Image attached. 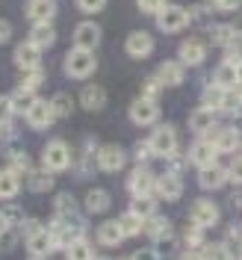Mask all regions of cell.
I'll return each mask as SVG.
<instances>
[{
    "label": "cell",
    "instance_id": "cell-25",
    "mask_svg": "<svg viewBox=\"0 0 242 260\" xmlns=\"http://www.w3.org/2000/svg\"><path fill=\"white\" fill-rule=\"evenodd\" d=\"M225 92H227V89L216 86V83L207 86V89H204V95H201V107H204V110H213V113H216V110H222V107H225Z\"/></svg>",
    "mask_w": 242,
    "mask_h": 260
},
{
    "label": "cell",
    "instance_id": "cell-12",
    "mask_svg": "<svg viewBox=\"0 0 242 260\" xmlns=\"http://www.w3.org/2000/svg\"><path fill=\"white\" fill-rule=\"evenodd\" d=\"M216 157H219V148L213 145L210 139H201V142H195L192 151H189V160H192V166H198V169L216 166Z\"/></svg>",
    "mask_w": 242,
    "mask_h": 260
},
{
    "label": "cell",
    "instance_id": "cell-8",
    "mask_svg": "<svg viewBox=\"0 0 242 260\" xmlns=\"http://www.w3.org/2000/svg\"><path fill=\"white\" fill-rule=\"evenodd\" d=\"M124 162H127L124 148H118V145L97 148V169H100V172H121Z\"/></svg>",
    "mask_w": 242,
    "mask_h": 260
},
{
    "label": "cell",
    "instance_id": "cell-14",
    "mask_svg": "<svg viewBox=\"0 0 242 260\" xmlns=\"http://www.w3.org/2000/svg\"><path fill=\"white\" fill-rule=\"evenodd\" d=\"M178 53H180V62L183 65H201L207 59V45L201 39H186L178 48Z\"/></svg>",
    "mask_w": 242,
    "mask_h": 260
},
{
    "label": "cell",
    "instance_id": "cell-27",
    "mask_svg": "<svg viewBox=\"0 0 242 260\" xmlns=\"http://www.w3.org/2000/svg\"><path fill=\"white\" fill-rule=\"evenodd\" d=\"M130 213H136L139 219H151V216H157V204H154L151 195H133V201H130Z\"/></svg>",
    "mask_w": 242,
    "mask_h": 260
},
{
    "label": "cell",
    "instance_id": "cell-24",
    "mask_svg": "<svg viewBox=\"0 0 242 260\" xmlns=\"http://www.w3.org/2000/svg\"><path fill=\"white\" fill-rule=\"evenodd\" d=\"M189 127L195 130V133H201V136H207L213 127H216V118H213V110H195L192 115H189Z\"/></svg>",
    "mask_w": 242,
    "mask_h": 260
},
{
    "label": "cell",
    "instance_id": "cell-38",
    "mask_svg": "<svg viewBox=\"0 0 242 260\" xmlns=\"http://www.w3.org/2000/svg\"><path fill=\"white\" fill-rule=\"evenodd\" d=\"M12 115H15V104H12V98L0 95V127H3V124H9V121H12Z\"/></svg>",
    "mask_w": 242,
    "mask_h": 260
},
{
    "label": "cell",
    "instance_id": "cell-5",
    "mask_svg": "<svg viewBox=\"0 0 242 260\" xmlns=\"http://www.w3.org/2000/svg\"><path fill=\"white\" fill-rule=\"evenodd\" d=\"M27 248H30L32 257H45L50 248H53V240H50V231H45L36 222H27Z\"/></svg>",
    "mask_w": 242,
    "mask_h": 260
},
{
    "label": "cell",
    "instance_id": "cell-9",
    "mask_svg": "<svg viewBox=\"0 0 242 260\" xmlns=\"http://www.w3.org/2000/svg\"><path fill=\"white\" fill-rule=\"evenodd\" d=\"M204 139H210L213 145L219 148V154H233L236 148H239V130L236 127H213Z\"/></svg>",
    "mask_w": 242,
    "mask_h": 260
},
{
    "label": "cell",
    "instance_id": "cell-32",
    "mask_svg": "<svg viewBox=\"0 0 242 260\" xmlns=\"http://www.w3.org/2000/svg\"><path fill=\"white\" fill-rule=\"evenodd\" d=\"M50 107H53V115H56V118H68V115H71V110H74V104H71V95H65V92L53 95Z\"/></svg>",
    "mask_w": 242,
    "mask_h": 260
},
{
    "label": "cell",
    "instance_id": "cell-4",
    "mask_svg": "<svg viewBox=\"0 0 242 260\" xmlns=\"http://www.w3.org/2000/svg\"><path fill=\"white\" fill-rule=\"evenodd\" d=\"M151 148H154V154H160V157H171L175 151H178V130L171 127V124H160V127L151 133Z\"/></svg>",
    "mask_w": 242,
    "mask_h": 260
},
{
    "label": "cell",
    "instance_id": "cell-47",
    "mask_svg": "<svg viewBox=\"0 0 242 260\" xmlns=\"http://www.w3.org/2000/svg\"><path fill=\"white\" fill-rule=\"evenodd\" d=\"M160 80H157V77H151V80L145 83V98H151V101H154V95H160Z\"/></svg>",
    "mask_w": 242,
    "mask_h": 260
},
{
    "label": "cell",
    "instance_id": "cell-40",
    "mask_svg": "<svg viewBox=\"0 0 242 260\" xmlns=\"http://www.w3.org/2000/svg\"><path fill=\"white\" fill-rule=\"evenodd\" d=\"M201 257L204 260H233L230 257V251H227V245H207Z\"/></svg>",
    "mask_w": 242,
    "mask_h": 260
},
{
    "label": "cell",
    "instance_id": "cell-2",
    "mask_svg": "<svg viewBox=\"0 0 242 260\" xmlns=\"http://www.w3.org/2000/svg\"><path fill=\"white\" fill-rule=\"evenodd\" d=\"M42 166H45V172H50V175L65 172V169L71 166V151H68V145H65L62 139H53V142H48L45 154H42Z\"/></svg>",
    "mask_w": 242,
    "mask_h": 260
},
{
    "label": "cell",
    "instance_id": "cell-15",
    "mask_svg": "<svg viewBox=\"0 0 242 260\" xmlns=\"http://www.w3.org/2000/svg\"><path fill=\"white\" fill-rule=\"evenodd\" d=\"M157 186V180L154 175L148 172L145 166H139V169H133V175L127 178V189L130 195H151V189Z\"/></svg>",
    "mask_w": 242,
    "mask_h": 260
},
{
    "label": "cell",
    "instance_id": "cell-34",
    "mask_svg": "<svg viewBox=\"0 0 242 260\" xmlns=\"http://www.w3.org/2000/svg\"><path fill=\"white\" fill-rule=\"evenodd\" d=\"M68 260H95V251L86 240H77V243L68 248Z\"/></svg>",
    "mask_w": 242,
    "mask_h": 260
},
{
    "label": "cell",
    "instance_id": "cell-19",
    "mask_svg": "<svg viewBox=\"0 0 242 260\" xmlns=\"http://www.w3.org/2000/svg\"><path fill=\"white\" fill-rule=\"evenodd\" d=\"M227 180H230L227 178V169H222V166H207V169L198 172V183L204 189H222Z\"/></svg>",
    "mask_w": 242,
    "mask_h": 260
},
{
    "label": "cell",
    "instance_id": "cell-21",
    "mask_svg": "<svg viewBox=\"0 0 242 260\" xmlns=\"http://www.w3.org/2000/svg\"><path fill=\"white\" fill-rule=\"evenodd\" d=\"M80 104H83V110L97 113V110H103V107H107V95H103V89H100V86H86V89L80 92Z\"/></svg>",
    "mask_w": 242,
    "mask_h": 260
},
{
    "label": "cell",
    "instance_id": "cell-51",
    "mask_svg": "<svg viewBox=\"0 0 242 260\" xmlns=\"http://www.w3.org/2000/svg\"><path fill=\"white\" fill-rule=\"evenodd\" d=\"M12 240H15L12 231H0V251H6V248L12 245Z\"/></svg>",
    "mask_w": 242,
    "mask_h": 260
},
{
    "label": "cell",
    "instance_id": "cell-7",
    "mask_svg": "<svg viewBox=\"0 0 242 260\" xmlns=\"http://www.w3.org/2000/svg\"><path fill=\"white\" fill-rule=\"evenodd\" d=\"M24 115H27V124H30L32 130H48L50 124L56 121L50 101H39V98H36V104H32V107H30Z\"/></svg>",
    "mask_w": 242,
    "mask_h": 260
},
{
    "label": "cell",
    "instance_id": "cell-26",
    "mask_svg": "<svg viewBox=\"0 0 242 260\" xmlns=\"http://www.w3.org/2000/svg\"><path fill=\"white\" fill-rule=\"evenodd\" d=\"M110 204H113V198L107 189H92L86 195V213H103L110 210Z\"/></svg>",
    "mask_w": 242,
    "mask_h": 260
},
{
    "label": "cell",
    "instance_id": "cell-44",
    "mask_svg": "<svg viewBox=\"0 0 242 260\" xmlns=\"http://www.w3.org/2000/svg\"><path fill=\"white\" fill-rule=\"evenodd\" d=\"M227 178L233 180V183H242V157H236V160L227 166Z\"/></svg>",
    "mask_w": 242,
    "mask_h": 260
},
{
    "label": "cell",
    "instance_id": "cell-30",
    "mask_svg": "<svg viewBox=\"0 0 242 260\" xmlns=\"http://www.w3.org/2000/svg\"><path fill=\"white\" fill-rule=\"evenodd\" d=\"M18 172L12 169H6V172H0V198H15L18 195Z\"/></svg>",
    "mask_w": 242,
    "mask_h": 260
},
{
    "label": "cell",
    "instance_id": "cell-54",
    "mask_svg": "<svg viewBox=\"0 0 242 260\" xmlns=\"http://www.w3.org/2000/svg\"><path fill=\"white\" fill-rule=\"evenodd\" d=\"M121 260H133V257H121Z\"/></svg>",
    "mask_w": 242,
    "mask_h": 260
},
{
    "label": "cell",
    "instance_id": "cell-31",
    "mask_svg": "<svg viewBox=\"0 0 242 260\" xmlns=\"http://www.w3.org/2000/svg\"><path fill=\"white\" fill-rule=\"evenodd\" d=\"M30 189L32 192H48V189H53V175L50 172H30Z\"/></svg>",
    "mask_w": 242,
    "mask_h": 260
},
{
    "label": "cell",
    "instance_id": "cell-28",
    "mask_svg": "<svg viewBox=\"0 0 242 260\" xmlns=\"http://www.w3.org/2000/svg\"><path fill=\"white\" fill-rule=\"evenodd\" d=\"M213 83L222 86V89H233V86H236V65L222 62L216 68V74H213Z\"/></svg>",
    "mask_w": 242,
    "mask_h": 260
},
{
    "label": "cell",
    "instance_id": "cell-53",
    "mask_svg": "<svg viewBox=\"0 0 242 260\" xmlns=\"http://www.w3.org/2000/svg\"><path fill=\"white\" fill-rule=\"evenodd\" d=\"M180 260H204V257H201V254H192V251H189V254H183Z\"/></svg>",
    "mask_w": 242,
    "mask_h": 260
},
{
    "label": "cell",
    "instance_id": "cell-46",
    "mask_svg": "<svg viewBox=\"0 0 242 260\" xmlns=\"http://www.w3.org/2000/svg\"><path fill=\"white\" fill-rule=\"evenodd\" d=\"M77 6H80L83 12H100L107 6V0H77Z\"/></svg>",
    "mask_w": 242,
    "mask_h": 260
},
{
    "label": "cell",
    "instance_id": "cell-29",
    "mask_svg": "<svg viewBox=\"0 0 242 260\" xmlns=\"http://www.w3.org/2000/svg\"><path fill=\"white\" fill-rule=\"evenodd\" d=\"M171 228H168V222L165 219H160V216H151V219H145V234L151 237V240H168L171 234H168Z\"/></svg>",
    "mask_w": 242,
    "mask_h": 260
},
{
    "label": "cell",
    "instance_id": "cell-20",
    "mask_svg": "<svg viewBox=\"0 0 242 260\" xmlns=\"http://www.w3.org/2000/svg\"><path fill=\"white\" fill-rule=\"evenodd\" d=\"M157 192H160V198H165V201L180 198V192H183V180L178 178V172H168V175L157 178Z\"/></svg>",
    "mask_w": 242,
    "mask_h": 260
},
{
    "label": "cell",
    "instance_id": "cell-39",
    "mask_svg": "<svg viewBox=\"0 0 242 260\" xmlns=\"http://www.w3.org/2000/svg\"><path fill=\"white\" fill-rule=\"evenodd\" d=\"M12 104H15V113L21 110V113H27L32 104H36V98H32V92H24V89H18L15 98H12Z\"/></svg>",
    "mask_w": 242,
    "mask_h": 260
},
{
    "label": "cell",
    "instance_id": "cell-16",
    "mask_svg": "<svg viewBox=\"0 0 242 260\" xmlns=\"http://www.w3.org/2000/svg\"><path fill=\"white\" fill-rule=\"evenodd\" d=\"M151 50H154V39H151V32L136 30V32H130L127 36V53L130 56L145 59V56H151Z\"/></svg>",
    "mask_w": 242,
    "mask_h": 260
},
{
    "label": "cell",
    "instance_id": "cell-41",
    "mask_svg": "<svg viewBox=\"0 0 242 260\" xmlns=\"http://www.w3.org/2000/svg\"><path fill=\"white\" fill-rule=\"evenodd\" d=\"M53 207L59 210V216H74V210H77V204H74V198H71V195H59Z\"/></svg>",
    "mask_w": 242,
    "mask_h": 260
},
{
    "label": "cell",
    "instance_id": "cell-35",
    "mask_svg": "<svg viewBox=\"0 0 242 260\" xmlns=\"http://www.w3.org/2000/svg\"><path fill=\"white\" fill-rule=\"evenodd\" d=\"M45 83V74L36 68V71H24V80H21V89L24 92H39V86Z\"/></svg>",
    "mask_w": 242,
    "mask_h": 260
},
{
    "label": "cell",
    "instance_id": "cell-48",
    "mask_svg": "<svg viewBox=\"0 0 242 260\" xmlns=\"http://www.w3.org/2000/svg\"><path fill=\"white\" fill-rule=\"evenodd\" d=\"M9 39H12V24H9V21H3V18H0V45H6V42H9Z\"/></svg>",
    "mask_w": 242,
    "mask_h": 260
},
{
    "label": "cell",
    "instance_id": "cell-10",
    "mask_svg": "<svg viewBox=\"0 0 242 260\" xmlns=\"http://www.w3.org/2000/svg\"><path fill=\"white\" fill-rule=\"evenodd\" d=\"M74 45H77V48H86V50H95L97 45H100V27H97L95 21L77 24V30H74Z\"/></svg>",
    "mask_w": 242,
    "mask_h": 260
},
{
    "label": "cell",
    "instance_id": "cell-11",
    "mask_svg": "<svg viewBox=\"0 0 242 260\" xmlns=\"http://www.w3.org/2000/svg\"><path fill=\"white\" fill-rule=\"evenodd\" d=\"M219 222V207L207 201V198H201V201H195L192 204V225L198 228H213Z\"/></svg>",
    "mask_w": 242,
    "mask_h": 260
},
{
    "label": "cell",
    "instance_id": "cell-37",
    "mask_svg": "<svg viewBox=\"0 0 242 260\" xmlns=\"http://www.w3.org/2000/svg\"><path fill=\"white\" fill-rule=\"evenodd\" d=\"M6 160L12 162V172H27V169H30V157H27L24 151H15V148H12V151L6 154Z\"/></svg>",
    "mask_w": 242,
    "mask_h": 260
},
{
    "label": "cell",
    "instance_id": "cell-13",
    "mask_svg": "<svg viewBox=\"0 0 242 260\" xmlns=\"http://www.w3.org/2000/svg\"><path fill=\"white\" fill-rule=\"evenodd\" d=\"M15 65L21 68V71H36V68L42 65V50L36 48L32 42L18 45L15 48Z\"/></svg>",
    "mask_w": 242,
    "mask_h": 260
},
{
    "label": "cell",
    "instance_id": "cell-18",
    "mask_svg": "<svg viewBox=\"0 0 242 260\" xmlns=\"http://www.w3.org/2000/svg\"><path fill=\"white\" fill-rule=\"evenodd\" d=\"M186 77V71H183V62L180 59H168V62H162L157 68V80L160 86H180Z\"/></svg>",
    "mask_w": 242,
    "mask_h": 260
},
{
    "label": "cell",
    "instance_id": "cell-45",
    "mask_svg": "<svg viewBox=\"0 0 242 260\" xmlns=\"http://www.w3.org/2000/svg\"><path fill=\"white\" fill-rule=\"evenodd\" d=\"M186 243L189 245H201L204 243V228H198V225L189 228V231H186Z\"/></svg>",
    "mask_w": 242,
    "mask_h": 260
},
{
    "label": "cell",
    "instance_id": "cell-6",
    "mask_svg": "<svg viewBox=\"0 0 242 260\" xmlns=\"http://www.w3.org/2000/svg\"><path fill=\"white\" fill-rule=\"evenodd\" d=\"M130 118H133V124H139V127H145V124H154L157 118H160V107H157V101H151V98H136L133 104H130Z\"/></svg>",
    "mask_w": 242,
    "mask_h": 260
},
{
    "label": "cell",
    "instance_id": "cell-36",
    "mask_svg": "<svg viewBox=\"0 0 242 260\" xmlns=\"http://www.w3.org/2000/svg\"><path fill=\"white\" fill-rule=\"evenodd\" d=\"M225 113H239L242 110V92L239 89H227L225 92V107H222Z\"/></svg>",
    "mask_w": 242,
    "mask_h": 260
},
{
    "label": "cell",
    "instance_id": "cell-3",
    "mask_svg": "<svg viewBox=\"0 0 242 260\" xmlns=\"http://www.w3.org/2000/svg\"><path fill=\"white\" fill-rule=\"evenodd\" d=\"M157 24H160L162 32H180L183 27H189L192 24V15H189V9H183V6H165L160 15H157Z\"/></svg>",
    "mask_w": 242,
    "mask_h": 260
},
{
    "label": "cell",
    "instance_id": "cell-1",
    "mask_svg": "<svg viewBox=\"0 0 242 260\" xmlns=\"http://www.w3.org/2000/svg\"><path fill=\"white\" fill-rule=\"evenodd\" d=\"M97 68V59L92 50L86 48H74L68 50V56H65V74L68 77H74V80H86V77H92Z\"/></svg>",
    "mask_w": 242,
    "mask_h": 260
},
{
    "label": "cell",
    "instance_id": "cell-23",
    "mask_svg": "<svg viewBox=\"0 0 242 260\" xmlns=\"http://www.w3.org/2000/svg\"><path fill=\"white\" fill-rule=\"evenodd\" d=\"M30 42H32V45H36L39 50H45V48H50V45L56 42V30H53L50 24H32Z\"/></svg>",
    "mask_w": 242,
    "mask_h": 260
},
{
    "label": "cell",
    "instance_id": "cell-22",
    "mask_svg": "<svg viewBox=\"0 0 242 260\" xmlns=\"http://www.w3.org/2000/svg\"><path fill=\"white\" fill-rule=\"evenodd\" d=\"M124 237H127V234H124V228H121L118 219H115V222H103V225L97 228V240L103 245H118Z\"/></svg>",
    "mask_w": 242,
    "mask_h": 260
},
{
    "label": "cell",
    "instance_id": "cell-50",
    "mask_svg": "<svg viewBox=\"0 0 242 260\" xmlns=\"http://www.w3.org/2000/svg\"><path fill=\"white\" fill-rule=\"evenodd\" d=\"M133 260H160V254H157L154 248H142V251H136V257Z\"/></svg>",
    "mask_w": 242,
    "mask_h": 260
},
{
    "label": "cell",
    "instance_id": "cell-42",
    "mask_svg": "<svg viewBox=\"0 0 242 260\" xmlns=\"http://www.w3.org/2000/svg\"><path fill=\"white\" fill-rule=\"evenodd\" d=\"M136 3H139V9H142V12H148V15H160L162 9L168 6L165 0H136Z\"/></svg>",
    "mask_w": 242,
    "mask_h": 260
},
{
    "label": "cell",
    "instance_id": "cell-43",
    "mask_svg": "<svg viewBox=\"0 0 242 260\" xmlns=\"http://www.w3.org/2000/svg\"><path fill=\"white\" fill-rule=\"evenodd\" d=\"M210 9H219V12H236L242 6V0H207Z\"/></svg>",
    "mask_w": 242,
    "mask_h": 260
},
{
    "label": "cell",
    "instance_id": "cell-52",
    "mask_svg": "<svg viewBox=\"0 0 242 260\" xmlns=\"http://www.w3.org/2000/svg\"><path fill=\"white\" fill-rule=\"evenodd\" d=\"M236 86H239V89H242V62L236 65Z\"/></svg>",
    "mask_w": 242,
    "mask_h": 260
},
{
    "label": "cell",
    "instance_id": "cell-33",
    "mask_svg": "<svg viewBox=\"0 0 242 260\" xmlns=\"http://www.w3.org/2000/svg\"><path fill=\"white\" fill-rule=\"evenodd\" d=\"M118 222H121V228H124V234H127V237L139 234V231H145V219H139L136 213H130V210L124 213V216H121Z\"/></svg>",
    "mask_w": 242,
    "mask_h": 260
},
{
    "label": "cell",
    "instance_id": "cell-49",
    "mask_svg": "<svg viewBox=\"0 0 242 260\" xmlns=\"http://www.w3.org/2000/svg\"><path fill=\"white\" fill-rule=\"evenodd\" d=\"M151 154H154V148H151V142H139V148H136V157H139V160L145 162L148 157H151Z\"/></svg>",
    "mask_w": 242,
    "mask_h": 260
},
{
    "label": "cell",
    "instance_id": "cell-17",
    "mask_svg": "<svg viewBox=\"0 0 242 260\" xmlns=\"http://www.w3.org/2000/svg\"><path fill=\"white\" fill-rule=\"evenodd\" d=\"M56 15V3L53 0H30L27 3V18L32 24H50Z\"/></svg>",
    "mask_w": 242,
    "mask_h": 260
}]
</instances>
